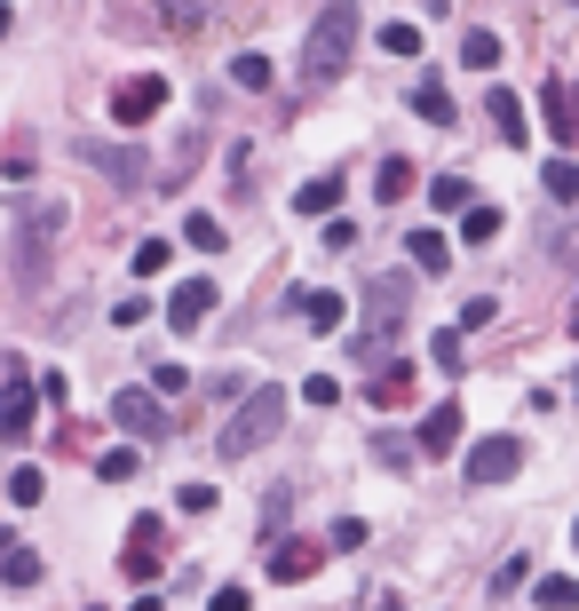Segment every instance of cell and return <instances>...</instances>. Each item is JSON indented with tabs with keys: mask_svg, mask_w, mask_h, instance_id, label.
Here are the masks:
<instances>
[{
	"mask_svg": "<svg viewBox=\"0 0 579 611\" xmlns=\"http://www.w3.org/2000/svg\"><path fill=\"white\" fill-rule=\"evenodd\" d=\"M357 32L365 16L350 9V0H326V9L310 16V32H302V88H333L350 72V56H357Z\"/></svg>",
	"mask_w": 579,
	"mask_h": 611,
	"instance_id": "cell-1",
	"label": "cell"
},
{
	"mask_svg": "<svg viewBox=\"0 0 579 611\" xmlns=\"http://www.w3.org/2000/svg\"><path fill=\"white\" fill-rule=\"evenodd\" d=\"M56 239H64V207H56V199H32V207H16L9 262H16L24 286H41V270H48V247H56Z\"/></svg>",
	"mask_w": 579,
	"mask_h": 611,
	"instance_id": "cell-2",
	"label": "cell"
},
{
	"mask_svg": "<svg viewBox=\"0 0 579 611\" xmlns=\"http://www.w3.org/2000/svg\"><path fill=\"white\" fill-rule=\"evenodd\" d=\"M279 429H286V397H279V389H254V397H247V405H238V414L223 421V437H215V445H223V461H247V453H262Z\"/></svg>",
	"mask_w": 579,
	"mask_h": 611,
	"instance_id": "cell-3",
	"label": "cell"
},
{
	"mask_svg": "<svg viewBox=\"0 0 579 611\" xmlns=\"http://www.w3.org/2000/svg\"><path fill=\"white\" fill-rule=\"evenodd\" d=\"M41 405H48V389L24 373V358H0V445H24Z\"/></svg>",
	"mask_w": 579,
	"mask_h": 611,
	"instance_id": "cell-4",
	"label": "cell"
},
{
	"mask_svg": "<svg viewBox=\"0 0 579 611\" xmlns=\"http://www.w3.org/2000/svg\"><path fill=\"white\" fill-rule=\"evenodd\" d=\"M405 302H413V294H405V279H373V294H365V342H350L365 365H373V358H382V350L397 342V326H405Z\"/></svg>",
	"mask_w": 579,
	"mask_h": 611,
	"instance_id": "cell-5",
	"label": "cell"
},
{
	"mask_svg": "<svg viewBox=\"0 0 579 611\" xmlns=\"http://www.w3.org/2000/svg\"><path fill=\"white\" fill-rule=\"evenodd\" d=\"M159 112H167V80H159V72H135V80L112 88V120H120V127H151Z\"/></svg>",
	"mask_w": 579,
	"mask_h": 611,
	"instance_id": "cell-6",
	"label": "cell"
},
{
	"mask_svg": "<svg viewBox=\"0 0 579 611\" xmlns=\"http://www.w3.org/2000/svg\"><path fill=\"white\" fill-rule=\"evenodd\" d=\"M159 564H167V524L159 517H135L127 524V548H120V572H127V580H159Z\"/></svg>",
	"mask_w": 579,
	"mask_h": 611,
	"instance_id": "cell-7",
	"label": "cell"
},
{
	"mask_svg": "<svg viewBox=\"0 0 579 611\" xmlns=\"http://www.w3.org/2000/svg\"><path fill=\"white\" fill-rule=\"evenodd\" d=\"M112 421H120L127 437H144V445H151V437H167V429H175V414L159 405V389H120V397H112Z\"/></svg>",
	"mask_w": 579,
	"mask_h": 611,
	"instance_id": "cell-8",
	"label": "cell"
},
{
	"mask_svg": "<svg viewBox=\"0 0 579 611\" xmlns=\"http://www.w3.org/2000/svg\"><path fill=\"white\" fill-rule=\"evenodd\" d=\"M540 120H548V135H556V144L564 151H579V80H548V88H540Z\"/></svg>",
	"mask_w": 579,
	"mask_h": 611,
	"instance_id": "cell-9",
	"label": "cell"
},
{
	"mask_svg": "<svg viewBox=\"0 0 579 611\" xmlns=\"http://www.w3.org/2000/svg\"><path fill=\"white\" fill-rule=\"evenodd\" d=\"M318 564H326V548H318V540H270V580H279V588L318 580Z\"/></svg>",
	"mask_w": 579,
	"mask_h": 611,
	"instance_id": "cell-10",
	"label": "cell"
},
{
	"mask_svg": "<svg viewBox=\"0 0 579 611\" xmlns=\"http://www.w3.org/2000/svg\"><path fill=\"white\" fill-rule=\"evenodd\" d=\"M516 461H524L516 437H485V445H468V485H508Z\"/></svg>",
	"mask_w": 579,
	"mask_h": 611,
	"instance_id": "cell-11",
	"label": "cell"
},
{
	"mask_svg": "<svg viewBox=\"0 0 579 611\" xmlns=\"http://www.w3.org/2000/svg\"><path fill=\"white\" fill-rule=\"evenodd\" d=\"M207 310H215V279H183L175 294H167V326H175V333H191Z\"/></svg>",
	"mask_w": 579,
	"mask_h": 611,
	"instance_id": "cell-12",
	"label": "cell"
},
{
	"mask_svg": "<svg viewBox=\"0 0 579 611\" xmlns=\"http://www.w3.org/2000/svg\"><path fill=\"white\" fill-rule=\"evenodd\" d=\"M485 112H492V135H500L508 151L532 144V120H524V104H516V88H492V95H485Z\"/></svg>",
	"mask_w": 579,
	"mask_h": 611,
	"instance_id": "cell-13",
	"label": "cell"
},
{
	"mask_svg": "<svg viewBox=\"0 0 579 611\" xmlns=\"http://www.w3.org/2000/svg\"><path fill=\"white\" fill-rule=\"evenodd\" d=\"M151 9H159L167 32H207V24L223 16V0H151Z\"/></svg>",
	"mask_w": 579,
	"mask_h": 611,
	"instance_id": "cell-14",
	"label": "cell"
},
{
	"mask_svg": "<svg viewBox=\"0 0 579 611\" xmlns=\"http://www.w3.org/2000/svg\"><path fill=\"white\" fill-rule=\"evenodd\" d=\"M405 397H413V365H405V358H389V365L365 382V405H382V414H389V405H405Z\"/></svg>",
	"mask_w": 579,
	"mask_h": 611,
	"instance_id": "cell-15",
	"label": "cell"
},
{
	"mask_svg": "<svg viewBox=\"0 0 579 611\" xmlns=\"http://www.w3.org/2000/svg\"><path fill=\"white\" fill-rule=\"evenodd\" d=\"M405 254H413V270H436V279L453 270V239L445 230H405Z\"/></svg>",
	"mask_w": 579,
	"mask_h": 611,
	"instance_id": "cell-16",
	"label": "cell"
},
{
	"mask_svg": "<svg viewBox=\"0 0 579 611\" xmlns=\"http://www.w3.org/2000/svg\"><path fill=\"white\" fill-rule=\"evenodd\" d=\"M453 445H461V405H436V414L421 421V453H429V461H445Z\"/></svg>",
	"mask_w": 579,
	"mask_h": 611,
	"instance_id": "cell-17",
	"label": "cell"
},
{
	"mask_svg": "<svg viewBox=\"0 0 579 611\" xmlns=\"http://www.w3.org/2000/svg\"><path fill=\"white\" fill-rule=\"evenodd\" d=\"M294 310L310 318V333H333V326L350 318V310H342V294H326V286H318V294H294Z\"/></svg>",
	"mask_w": 579,
	"mask_h": 611,
	"instance_id": "cell-18",
	"label": "cell"
},
{
	"mask_svg": "<svg viewBox=\"0 0 579 611\" xmlns=\"http://www.w3.org/2000/svg\"><path fill=\"white\" fill-rule=\"evenodd\" d=\"M80 151H88V167H104V176L144 183V151H112V144H80Z\"/></svg>",
	"mask_w": 579,
	"mask_h": 611,
	"instance_id": "cell-19",
	"label": "cell"
},
{
	"mask_svg": "<svg viewBox=\"0 0 579 611\" xmlns=\"http://www.w3.org/2000/svg\"><path fill=\"white\" fill-rule=\"evenodd\" d=\"M342 176H318V183H302V199H294V215H333V207H342Z\"/></svg>",
	"mask_w": 579,
	"mask_h": 611,
	"instance_id": "cell-20",
	"label": "cell"
},
{
	"mask_svg": "<svg viewBox=\"0 0 579 611\" xmlns=\"http://www.w3.org/2000/svg\"><path fill=\"white\" fill-rule=\"evenodd\" d=\"M540 191H548L556 207H571V199H579V159H548V167H540Z\"/></svg>",
	"mask_w": 579,
	"mask_h": 611,
	"instance_id": "cell-21",
	"label": "cell"
},
{
	"mask_svg": "<svg viewBox=\"0 0 579 611\" xmlns=\"http://www.w3.org/2000/svg\"><path fill=\"white\" fill-rule=\"evenodd\" d=\"M405 191H413V159H382V176H373V199H382V207H397Z\"/></svg>",
	"mask_w": 579,
	"mask_h": 611,
	"instance_id": "cell-22",
	"label": "cell"
},
{
	"mask_svg": "<svg viewBox=\"0 0 579 611\" xmlns=\"http://www.w3.org/2000/svg\"><path fill=\"white\" fill-rule=\"evenodd\" d=\"M95 477H104V485H135V477H144V453H135V445H120V453H104V461H95Z\"/></svg>",
	"mask_w": 579,
	"mask_h": 611,
	"instance_id": "cell-23",
	"label": "cell"
},
{
	"mask_svg": "<svg viewBox=\"0 0 579 611\" xmlns=\"http://www.w3.org/2000/svg\"><path fill=\"white\" fill-rule=\"evenodd\" d=\"M461 239L468 247H492L500 239V207H461Z\"/></svg>",
	"mask_w": 579,
	"mask_h": 611,
	"instance_id": "cell-24",
	"label": "cell"
},
{
	"mask_svg": "<svg viewBox=\"0 0 579 611\" xmlns=\"http://www.w3.org/2000/svg\"><path fill=\"white\" fill-rule=\"evenodd\" d=\"M532 603H540V611H579V580H564V572H548Z\"/></svg>",
	"mask_w": 579,
	"mask_h": 611,
	"instance_id": "cell-25",
	"label": "cell"
},
{
	"mask_svg": "<svg viewBox=\"0 0 579 611\" xmlns=\"http://www.w3.org/2000/svg\"><path fill=\"white\" fill-rule=\"evenodd\" d=\"M461 64H468V72H492V64H500V32H468V41H461Z\"/></svg>",
	"mask_w": 579,
	"mask_h": 611,
	"instance_id": "cell-26",
	"label": "cell"
},
{
	"mask_svg": "<svg viewBox=\"0 0 579 611\" xmlns=\"http://www.w3.org/2000/svg\"><path fill=\"white\" fill-rule=\"evenodd\" d=\"M183 239H191L198 254H223V247H230V230H223L215 215H191V223H183Z\"/></svg>",
	"mask_w": 579,
	"mask_h": 611,
	"instance_id": "cell-27",
	"label": "cell"
},
{
	"mask_svg": "<svg viewBox=\"0 0 579 611\" xmlns=\"http://www.w3.org/2000/svg\"><path fill=\"white\" fill-rule=\"evenodd\" d=\"M230 80H238V88H270V56H262V48H238V56H230Z\"/></svg>",
	"mask_w": 579,
	"mask_h": 611,
	"instance_id": "cell-28",
	"label": "cell"
},
{
	"mask_svg": "<svg viewBox=\"0 0 579 611\" xmlns=\"http://www.w3.org/2000/svg\"><path fill=\"white\" fill-rule=\"evenodd\" d=\"M413 112H421V120H436V127H453V95L436 88V80H421V88H413Z\"/></svg>",
	"mask_w": 579,
	"mask_h": 611,
	"instance_id": "cell-29",
	"label": "cell"
},
{
	"mask_svg": "<svg viewBox=\"0 0 579 611\" xmlns=\"http://www.w3.org/2000/svg\"><path fill=\"white\" fill-rule=\"evenodd\" d=\"M9 500L16 508H41L48 500V477H41V468H9Z\"/></svg>",
	"mask_w": 579,
	"mask_h": 611,
	"instance_id": "cell-30",
	"label": "cell"
},
{
	"mask_svg": "<svg viewBox=\"0 0 579 611\" xmlns=\"http://www.w3.org/2000/svg\"><path fill=\"white\" fill-rule=\"evenodd\" d=\"M0 580H9V588H41V556H32V548H16L9 564H0Z\"/></svg>",
	"mask_w": 579,
	"mask_h": 611,
	"instance_id": "cell-31",
	"label": "cell"
},
{
	"mask_svg": "<svg viewBox=\"0 0 579 611\" xmlns=\"http://www.w3.org/2000/svg\"><path fill=\"white\" fill-rule=\"evenodd\" d=\"M0 167H9V176L24 183L32 167H41V151H32V135H9V151H0Z\"/></svg>",
	"mask_w": 579,
	"mask_h": 611,
	"instance_id": "cell-32",
	"label": "cell"
},
{
	"mask_svg": "<svg viewBox=\"0 0 579 611\" xmlns=\"http://www.w3.org/2000/svg\"><path fill=\"white\" fill-rule=\"evenodd\" d=\"M413 453H421V437H413V445H405V437H382V445H373V461H382V468H397V477L413 468Z\"/></svg>",
	"mask_w": 579,
	"mask_h": 611,
	"instance_id": "cell-33",
	"label": "cell"
},
{
	"mask_svg": "<svg viewBox=\"0 0 579 611\" xmlns=\"http://www.w3.org/2000/svg\"><path fill=\"white\" fill-rule=\"evenodd\" d=\"M151 389H159V397H183V389H191V373H183L175 358H159V365H151Z\"/></svg>",
	"mask_w": 579,
	"mask_h": 611,
	"instance_id": "cell-34",
	"label": "cell"
},
{
	"mask_svg": "<svg viewBox=\"0 0 579 611\" xmlns=\"http://www.w3.org/2000/svg\"><path fill=\"white\" fill-rule=\"evenodd\" d=\"M382 48L389 56H421V24H382Z\"/></svg>",
	"mask_w": 579,
	"mask_h": 611,
	"instance_id": "cell-35",
	"label": "cell"
},
{
	"mask_svg": "<svg viewBox=\"0 0 579 611\" xmlns=\"http://www.w3.org/2000/svg\"><path fill=\"white\" fill-rule=\"evenodd\" d=\"M429 199H436V207H476V199H468V183H461V176H436V183H429Z\"/></svg>",
	"mask_w": 579,
	"mask_h": 611,
	"instance_id": "cell-36",
	"label": "cell"
},
{
	"mask_svg": "<svg viewBox=\"0 0 579 611\" xmlns=\"http://www.w3.org/2000/svg\"><path fill=\"white\" fill-rule=\"evenodd\" d=\"M492 318H500V302H492V294H468V302H461V326H468V333H476V326H492Z\"/></svg>",
	"mask_w": 579,
	"mask_h": 611,
	"instance_id": "cell-37",
	"label": "cell"
},
{
	"mask_svg": "<svg viewBox=\"0 0 579 611\" xmlns=\"http://www.w3.org/2000/svg\"><path fill=\"white\" fill-rule=\"evenodd\" d=\"M159 270H167V239H144L135 247V279H159Z\"/></svg>",
	"mask_w": 579,
	"mask_h": 611,
	"instance_id": "cell-38",
	"label": "cell"
},
{
	"mask_svg": "<svg viewBox=\"0 0 579 611\" xmlns=\"http://www.w3.org/2000/svg\"><path fill=\"white\" fill-rule=\"evenodd\" d=\"M262 540H286V493L262 500Z\"/></svg>",
	"mask_w": 579,
	"mask_h": 611,
	"instance_id": "cell-39",
	"label": "cell"
},
{
	"mask_svg": "<svg viewBox=\"0 0 579 611\" xmlns=\"http://www.w3.org/2000/svg\"><path fill=\"white\" fill-rule=\"evenodd\" d=\"M524 580H532V564H524V556H508V564L492 572V596H508V588H524Z\"/></svg>",
	"mask_w": 579,
	"mask_h": 611,
	"instance_id": "cell-40",
	"label": "cell"
},
{
	"mask_svg": "<svg viewBox=\"0 0 579 611\" xmlns=\"http://www.w3.org/2000/svg\"><path fill=\"white\" fill-rule=\"evenodd\" d=\"M326 548H342V556H350V548H365V524H357V517H342V524H333V540H326Z\"/></svg>",
	"mask_w": 579,
	"mask_h": 611,
	"instance_id": "cell-41",
	"label": "cell"
},
{
	"mask_svg": "<svg viewBox=\"0 0 579 611\" xmlns=\"http://www.w3.org/2000/svg\"><path fill=\"white\" fill-rule=\"evenodd\" d=\"M342 397V382H333V373H310V389H302V405H333Z\"/></svg>",
	"mask_w": 579,
	"mask_h": 611,
	"instance_id": "cell-42",
	"label": "cell"
},
{
	"mask_svg": "<svg viewBox=\"0 0 579 611\" xmlns=\"http://www.w3.org/2000/svg\"><path fill=\"white\" fill-rule=\"evenodd\" d=\"M215 508V485H183V517H207Z\"/></svg>",
	"mask_w": 579,
	"mask_h": 611,
	"instance_id": "cell-43",
	"label": "cell"
},
{
	"mask_svg": "<svg viewBox=\"0 0 579 611\" xmlns=\"http://www.w3.org/2000/svg\"><path fill=\"white\" fill-rule=\"evenodd\" d=\"M247 603H254V596L238 588V580H223V588H215V611H247Z\"/></svg>",
	"mask_w": 579,
	"mask_h": 611,
	"instance_id": "cell-44",
	"label": "cell"
},
{
	"mask_svg": "<svg viewBox=\"0 0 579 611\" xmlns=\"http://www.w3.org/2000/svg\"><path fill=\"white\" fill-rule=\"evenodd\" d=\"M564 333H571V342H579V302H571V310H564Z\"/></svg>",
	"mask_w": 579,
	"mask_h": 611,
	"instance_id": "cell-45",
	"label": "cell"
},
{
	"mask_svg": "<svg viewBox=\"0 0 579 611\" xmlns=\"http://www.w3.org/2000/svg\"><path fill=\"white\" fill-rule=\"evenodd\" d=\"M373 611H413V603H405V596H382V603H373Z\"/></svg>",
	"mask_w": 579,
	"mask_h": 611,
	"instance_id": "cell-46",
	"label": "cell"
},
{
	"mask_svg": "<svg viewBox=\"0 0 579 611\" xmlns=\"http://www.w3.org/2000/svg\"><path fill=\"white\" fill-rule=\"evenodd\" d=\"M9 32H16V9H0V41H9Z\"/></svg>",
	"mask_w": 579,
	"mask_h": 611,
	"instance_id": "cell-47",
	"label": "cell"
},
{
	"mask_svg": "<svg viewBox=\"0 0 579 611\" xmlns=\"http://www.w3.org/2000/svg\"><path fill=\"white\" fill-rule=\"evenodd\" d=\"M564 262H571V270H579V239H564Z\"/></svg>",
	"mask_w": 579,
	"mask_h": 611,
	"instance_id": "cell-48",
	"label": "cell"
},
{
	"mask_svg": "<svg viewBox=\"0 0 579 611\" xmlns=\"http://www.w3.org/2000/svg\"><path fill=\"white\" fill-rule=\"evenodd\" d=\"M9 556H16V540H9V532H0V564H9Z\"/></svg>",
	"mask_w": 579,
	"mask_h": 611,
	"instance_id": "cell-49",
	"label": "cell"
},
{
	"mask_svg": "<svg viewBox=\"0 0 579 611\" xmlns=\"http://www.w3.org/2000/svg\"><path fill=\"white\" fill-rule=\"evenodd\" d=\"M571 397H579V365H571Z\"/></svg>",
	"mask_w": 579,
	"mask_h": 611,
	"instance_id": "cell-50",
	"label": "cell"
},
{
	"mask_svg": "<svg viewBox=\"0 0 579 611\" xmlns=\"http://www.w3.org/2000/svg\"><path fill=\"white\" fill-rule=\"evenodd\" d=\"M571 540H579V524H571Z\"/></svg>",
	"mask_w": 579,
	"mask_h": 611,
	"instance_id": "cell-51",
	"label": "cell"
}]
</instances>
